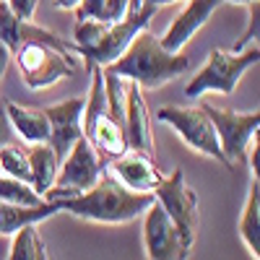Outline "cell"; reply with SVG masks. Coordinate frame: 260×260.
I'll use <instances>...</instances> for the list:
<instances>
[{
  "instance_id": "9",
  "label": "cell",
  "mask_w": 260,
  "mask_h": 260,
  "mask_svg": "<svg viewBox=\"0 0 260 260\" xmlns=\"http://www.w3.org/2000/svg\"><path fill=\"white\" fill-rule=\"evenodd\" d=\"M203 110L213 122L216 138H219L221 154H224L229 169L234 164L245 161L247 148H250L252 138L257 136V127H260V112L257 110H252V112L221 110V107H213V104H203Z\"/></svg>"
},
{
  "instance_id": "31",
  "label": "cell",
  "mask_w": 260,
  "mask_h": 260,
  "mask_svg": "<svg viewBox=\"0 0 260 260\" xmlns=\"http://www.w3.org/2000/svg\"><path fill=\"white\" fill-rule=\"evenodd\" d=\"M78 3H81V0H55V6H57L60 11H76Z\"/></svg>"
},
{
  "instance_id": "21",
  "label": "cell",
  "mask_w": 260,
  "mask_h": 260,
  "mask_svg": "<svg viewBox=\"0 0 260 260\" xmlns=\"http://www.w3.org/2000/svg\"><path fill=\"white\" fill-rule=\"evenodd\" d=\"M0 201H6V203H26V206L45 203V198H42L29 182L8 177V175H0Z\"/></svg>"
},
{
  "instance_id": "16",
  "label": "cell",
  "mask_w": 260,
  "mask_h": 260,
  "mask_svg": "<svg viewBox=\"0 0 260 260\" xmlns=\"http://www.w3.org/2000/svg\"><path fill=\"white\" fill-rule=\"evenodd\" d=\"M83 138H89V143L96 148L99 156H120L122 151H127V141H125V130L122 122L112 115V112H104L99 115L89 127L83 130Z\"/></svg>"
},
{
  "instance_id": "12",
  "label": "cell",
  "mask_w": 260,
  "mask_h": 260,
  "mask_svg": "<svg viewBox=\"0 0 260 260\" xmlns=\"http://www.w3.org/2000/svg\"><path fill=\"white\" fill-rule=\"evenodd\" d=\"M122 130L127 148L143 151V154L156 156V143H154V130H151V117L146 110L143 89L133 81H125V107H122Z\"/></svg>"
},
{
  "instance_id": "28",
  "label": "cell",
  "mask_w": 260,
  "mask_h": 260,
  "mask_svg": "<svg viewBox=\"0 0 260 260\" xmlns=\"http://www.w3.org/2000/svg\"><path fill=\"white\" fill-rule=\"evenodd\" d=\"M13 141V130L8 122V112H6V99H0V146H6Z\"/></svg>"
},
{
  "instance_id": "13",
  "label": "cell",
  "mask_w": 260,
  "mask_h": 260,
  "mask_svg": "<svg viewBox=\"0 0 260 260\" xmlns=\"http://www.w3.org/2000/svg\"><path fill=\"white\" fill-rule=\"evenodd\" d=\"M81 112H83V99L81 96H71V99H62L57 104L45 107V117L50 122V138H47V143L52 146V151L57 154L60 161L71 151V146L83 136V130H81Z\"/></svg>"
},
{
  "instance_id": "17",
  "label": "cell",
  "mask_w": 260,
  "mask_h": 260,
  "mask_svg": "<svg viewBox=\"0 0 260 260\" xmlns=\"http://www.w3.org/2000/svg\"><path fill=\"white\" fill-rule=\"evenodd\" d=\"M6 112H8L13 136L24 138L26 143H42L50 138V122L45 117V110L26 107L18 102H6Z\"/></svg>"
},
{
  "instance_id": "2",
  "label": "cell",
  "mask_w": 260,
  "mask_h": 260,
  "mask_svg": "<svg viewBox=\"0 0 260 260\" xmlns=\"http://www.w3.org/2000/svg\"><path fill=\"white\" fill-rule=\"evenodd\" d=\"M151 201H154V195L130 192L110 172H104L94 187L73 195V198L57 201V203H60V213H71V216H78V219H86V221L127 224V221L138 219L151 206Z\"/></svg>"
},
{
  "instance_id": "18",
  "label": "cell",
  "mask_w": 260,
  "mask_h": 260,
  "mask_svg": "<svg viewBox=\"0 0 260 260\" xmlns=\"http://www.w3.org/2000/svg\"><path fill=\"white\" fill-rule=\"evenodd\" d=\"M26 159H29V172H31V187L39 195H45L55 185V177H57V167H60L57 154L47 141H42V143H29Z\"/></svg>"
},
{
  "instance_id": "29",
  "label": "cell",
  "mask_w": 260,
  "mask_h": 260,
  "mask_svg": "<svg viewBox=\"0 0 260 260\" xmlns=\"http://www.w3.org/2000/svg\"><path fill=\"white\" fill-rule=\"evenodd\" d=\"M247 164H250V172H252V177L257 180V175H260V143H257V136H255V143H250V148H247Z\"/></svg>"
},
{
  "instance_id": "3",
  "label": "cell",
  "mask_w": 260,
  "mask_h": 260,
  "mask_svg": "<svg viewBox=\"0 0 260 260\" xmlns=\"http://www.w3.org/2000/svg\"><path fill=\"white\" fill-rule=\"evenodd\" d=\"M260 60V50L257 42L250 47H245L242 52H232V50H211L203 68L195 73V78L185 86V96L195 99L203 94H234V89L240 86L242 76L255 68Z\"/></svg>"
},
{
  "instance_id": "30",
  "label": "cell",
  "mask_w": 260,
  "mask_h": 260,
  "mask_svg": "<svg viewBox=\"0 0 260 260\" xmlns=\"http://www.w3.org/2000/svg\"><path fill=\"white\" fill-rule=\"evenodd\" d=\"M11 62H13V52L6 47V45H0V81L6 78L8 68H11Z\"/></svg>"
},
{
  "instance_id": "27",
  "label": "cell",
  "mask_w": 260,
  "mask_h": 260,
  "mask_svg": "<svg viewBox=\"0 0 260 260\" xmlns=\"http://www.w3.org/2000/svg\"><path fill=\"white\" fill-rule=\"evenodd\" d=\"M102 6H104V0H81L78 8H76V21H83V18H99Z\"/></svg>"
},
{
  "instance_id": "19",
  "label": "cell",
  "mask_w": 260,
  "mask_h": 260,
  "mask_svg": "<svg viewBox=\"0 0 260 260\" xmlns=\"http://www.w3.org/2000/svg\"><path fill=\"white\" fill-rule=\"evenodd\" d=\"M240 237L247 252L255 260H260V182L255 177L247 187V198L240 213Z\"/></svg>"
},
{
  "instance_id": "22",
  "label": "cell",
  "mask_w": 260,
  "mask_h": 260,
  "mask_svg": "<svg viewBox=\"0 0 260 260\" xmlns=\"http://www.w3.org/2000/svg\"><path fill=\"white\" fill-rule=\"evenodd\" d=\"M39 247H42V240L37 234V226H24V229H18L13 234L8 260H37Z\"/></svg>"
},
{
  "instance_id": "26",
  "label": "cell",
  "mask_w": 260,
  "mask_h": 260,
  "mask_svg": "<svg viewBox=\"0 0 260 260\" xmlns=\"http://www.w3.org/2000/svg\"><path fill=\"white\" fill-rule=\"evenodd\" d=\"M6 6H8L21 21H34V13H37L39 0H6Z\"/></svg>"
},
{
  "instance_id": "10",
  "label": "cell",
  "mask_w": 260,
  "mask_h": 260,
  "mask_svg": "<svg viewBox=\"0 0 260 260\" xmlns=\"http://www.w3.org/2000/svg\"><path fill=\"white\" fill-rule=\"evenodd\" d=\"M141 216H143V250L148 260H187L192 250L185 245L180 229L172 224V219L156 201H151V206Z\"/></svg>"
},
{
  "instance_id": "24",
  "label": "cell",
  "mask_w": 260,
  "mask_h": 260,
  "mask_svg": "<svg viewBox=\"0 0 260 260\" xmlns=\"http://www.w3.org/2000/svg\"><path fill=\"white\" fill-rule=\"evenodd\" d=\"M257 29H260V0L247 3V29L242 31V37L237 39V45L232 47V52H242L245 47L257 42Z\"/></svg>"
},
{
  "instance_id": "4",
  "label": "cell",
  "mask_w": 260,
  "mask_h": 260,
  "mask_svg": "<svg viewBox=\"0 0 260 260\" xmlns=\"http://www.w3.org/2000/svg\"><path fill=\"white\" fill-rule=\"evenodd\" d=\"M13 60L18 65V73L31 91H42L60 83L62 78L76 76V57L71 52H62L45 42H21L13 50Z\"/></svg>"
},
{
  "instance_id": "33",
  "label": "cell",
  "mask_w": 260,
  "mask_h": 260,
  "mask_svg": "<svg viewBox=\"0 0 260 260\" xmlns=\"http://www.w3.org/2000/svg\"><path fill=\"white\" fill-rule=\"evenodd\" d=\"M154 6H167V3H180V0H151Z\"/></svg>"
},
{
  "instance_id": "15",
  "label": "cell",
  "mask_w": 260,
  "mask_h": 260,
  "mask_svg": "<svg viewBox=\"0 0 260 260\" xmlns=\"http://www.w3.org/2000/svg\"><path fill=\"white\" fill-rule=\"evenodd\" d=\"M55 213H60V203L57 201H45V203H37V206L0 201V234L13 237L18 229L37 226L42 221H47L50 216H55Z\"/></svg>"
},
{
  "instance_id": "34",
  "label": "cell",
  "mask_w": 260,
  "mask_h": 260,
  "mask_svg": "<svg viewBox=\"0 0 260 260\" xmlns=\"http://www.w3.org/2000/svg\"><path fill=\"white\" fill-rule=\"evenodd\" d=\"M224 3V0H221ZM226 3H237V6H247V3H252V0H226Z\"/></svg>"
},
{
  "instance_id": "6",
  "label": "cell",
  "mask_w": 260,
  "mask_h": 260,
  "mask_svg": "<svg viewBox=\"0 0 260 260\" xmlns=\"http://www.w3.org/2000/svg\"><path fill=\"white\" fill-rule=\"evenodd\" d=\"M156 11H159V6H154L151 0H133V3H130V11L120 21L107 26L104 37L96 42V45L91 50L81 52V57H86V65L107 68L110 62H115L125 52V47L136 39V34L148 29V21L154 18Z\"/></svg>"
},
{
  "instance_id": "5",
  "label": "cell",
  "mask_w": 260,
  "mask_h": 260,
  "mask_svg": "<svg viewBox=\"0 0 260 260\" xmlns=\"http://www.w3.org/2000/svg\"><path fill=\"white\" fill-rule=\"evenodd\" d=\"M107 172L102 156L96 154V148L89 143V138H78L71 151L62 156L60 167H57V177L55 185L42 195L45 201H65L73 195L89 190L99 182V177Z\"/></svg>"
},
{
  "instance_id": "32",
  "label": "cell",
  "mask_w": 260,
  "mask_h": 260,
  "mask_svg": "<svg viewBox=\"0 0 260 260\" xmlns=\"http://www.w3.org/2000/svg\"><path fill=\"white\" fill-rule=\"evenodd\" d=\"M37 260H50V252H47V247H45V245L39 247V257H37Z\"/></svg>"
},
{
  "instance_id": "20",
  "label": "cell",
  "mask_w": 260,
  "mask_h": 260,
  "mask_svg": "<svg viewBox=\"0 0 260 260\" xmlns=\"http://www.w3.org/2000/svg\"><path fill=\"white\" fill-rule=\"evenodd\" d=\"M0 175H8L16 180H24L31 185V172H29V159H26V148L16 146L13 141L0 146Z\"/></svg>"
},
{
  "instance_id": "11",
  "label": "cell",
  "mask_w": 260,
  "mask_h": 260,
  "mask_svg": "<svg viewBox=\"0 0 260 260\" xmlns=\"http://www.w3.org/2000/svg\"><path fill=\"white\" fill-rule=\"evenodd\" d=\"M107 172L130 192H143V195H154V190L164 180V172L159 169L156 156L143 154V151H133V148L115 156Z\"/></svg>"
},
{
  "instance_id": "7",
  "label": "cell",
  "mask_w": 260,
  "mask_h": 260,
  "mask_svg": "<svg viewBox=\"0 0 260 260\" xmlns=\"http://www.w3.org/2000/svg\"><path fill=\"white\" fill-rule=\"evenodd\" d=\"M156 117L161 122H167L169 127L177 130V136L185 141V146H190L192 151L213 159V161H221L224 167L226 159L221 154V146L219 138H216V130L211 117L206 115L203 107H180V104H164L156 110Z\"/></svg>"
},
{
  "instance_id": "1",
  "label": "cell",
  "mask_w": 260,
  "mask_h": 260,
  "mask_svg": "<svg viewBox=\"0 0 260 260\" xmlns=\"http://www.w3.org/2000/svg\"><path fill=\"white\" fill-rule=\"evenodd\" d=\"M190 68V60L182 52H169L161 47L156 34L148 29L138 31L136 39L125 47V52L107 65V71L138 83L141 89H161L164 83L175 81Z\"/></svg>"
},
{
  "instance_id": "14",
  "label": "cell",
  "mask_w": 260,
  "mask_h": 260,
  "mask_svg": "<svg viewBox=\"0 0 260 260\" xmlns=\"http://www.w3.org/2000/svg\"><path fill=\"white\" fill-rule=\"evenodd\" d=\"M219 6H221V0H185L177 18L167 26L164 37H159L161 47L169 52H182L187 47V42L208 24V18Z\"/></svg>"
},
{
  "instance_id": "8",
  "label": "cell",
  "mask_w": 260,
  "mask_h": 260,
  "mask_svg": "<svg viewBox=\"0 0 260 260\" xmlns=\"http://www.w3.org/2000/svg\"><path fill=\"white\" fill-rule=\"evenodd\" d=\"M154 201L164 208L172 224L180 229L185 245L192 250L195 237H198V192L187 185L182 169L164 175V180L154 190Z\"/></svg>"
},
{
  "instance_id": "25",
  "label": "cell",
  "mask_w": 260,
  "mask_h": 260,
  "mask_svg": "<svg viewBox=\"0 0 260 260\" xmlns=\"http://www.w3.org/2000/svg\"><path fill=\"white\" fill-rule=\"evenodd\" d=\"M130 3H133V0H104L99 18L107 21V24H115V21H120L130 11Z\"/></svg>"
},
{
  "instance_id": "23",
  "label": "cell",
  "mask_w": 260,
  "mask_h": 260,
  "mask_svg": "<svg viewBox=\"0 0 260 260\" xmlns=\"http://www.w3.org/2000/svg\"><path fill=\"white\" fill-rule=\"evenodd\" d=\"M18 26L21 18L6 6V0H0V45H6L11 52L18 47Z\"/></svg>"
}]
</instances>
